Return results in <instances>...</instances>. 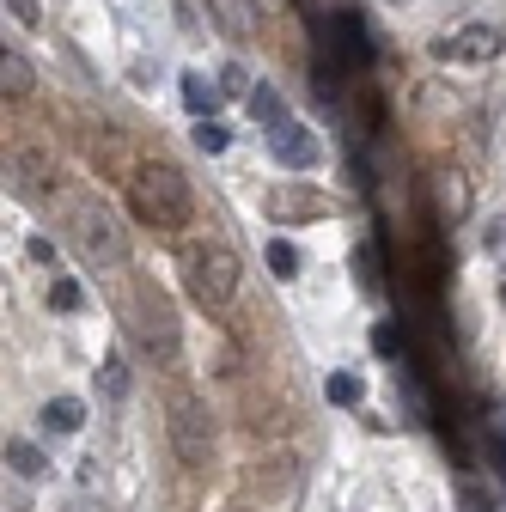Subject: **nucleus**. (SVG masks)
<instances>
[{
	"mask_svg": "<svg viewBox=\"0 0 506 512\" xmlns=\"http://www.w3.org/2000/svg\"><path fill=\"white\" fill-rule=\"evenodd\" d=\"M177 269H183V287L189 299H196L202 311H226L244 287V263H238V250L220 244V238H189L183 256H177Z\"/></svg>",
	"mask_w": 506,
	"mask_h": 512,
	"instance_id": "nucleus-1",
	"label": "nucleus"
},
{
	"mask_svg": "<svg viewBox=\"0 0 506 512\" xmlns=\"http://www.w3.org/2000/svg\"><path fill=\"white\" fill-rule=\"evenodd\" d=\"M98 391H104V397H129V360H122V354H104V366H98Z\"/></svg>",
	"mask_w": 506,
	"mask_h": 512,
	"instance_id": "nucleus-17",
	"label": "nucleus"
},
{
	"mask_svg": "<svg viewBox=\"0 0 506 512\" xmlns=\"http://www.w3.org/2000/svg\"><path fill=\"white\" fill-rule=\"evenodd\" d=\"M269 147H275V159L287 165V171H311L324 159V147H318V135H311V128H299L293 116L281 122V128H269Z\"/></svg>",
	"mask_w": 506,
	"mask_h": 512,
	"instance_id": "nucleus-6",
	"label": "nucleus"
},
{
	"mask_svg": "<svg viewBox=\"0 0 506 512\" xmlns=\"http://www.w3.org/2000/svg\"><path fill=\"white\" fill-rule=\"evenodd\" d=\"M464 512H488V494L482 488H464Z\"/></svg>",
	"mask_w": 506,
	"mask_h": 512,
	"instance_id": "nucleus-27",
	"label": "nucleus"
},
{
	"mask_svg": "<svg viewBox=\"0 0 506 512\" xmlns=\"http://www.w3.org/2000/svg\"><path fill=\"white\" fill-rule=\"evenodd\" d=\"M129 214L141 226H159V232H177L196 214V196H189V177L177 165H141L129 177Z\"/></svg>",
	"mask_w": 506,
	"mask_h": 512,
	"instance_id": "nucleus-2",
	"label": "nucleus"
},
{
	"mask_svg": "<svg viewBox=\"0 0 506 512\" xmlns=\"http://www.w3.org/2000/svg\"><path fill=\"white\" fill-rule=\"evenodd\" d=\"M7 470H13L19 482H37V476L49 470V458L37 452V445H31V439H7Z\"/></svg>",
	"mask_w": 506,
	"mask_h": 512,
	"instance_id": "nucleus-14",
	"label": "nucleus"
},
{
	"mask_svg": "<svg viewBox=\"0 0 506 512\" xmlns=\"http://www.w3.org/2000/svg\"><path fill=\"white\" fill-rule=\"evenodd\" d=\"M208 13H214V25L232 37V43H250L257 37V0H208Z\"/></svg>",
	"mask_w": 506,
	"mask_h": 512,
	"instance_id": "nucleus-9",
	"label": "nucleus"
},
{
	"mask_svg": "<svg viewBox=\"0 0 506 512\" xmlns=\"http://www.w3.org/2000/svg\"><path fill=\"white\" fill-rule=\"evenodd\" d=\"M263 263H269V269H275L281 281H293V275H299V250H293L287 238H275V244L263 250Z\"/></svg>",
	"mask_w": 506,
	"mask_h": 512,
	"instance_id": "nucleus-18",
	"label": "nucleus"
},
{
	"mask_svg": "<svg viewBox=\"0 0 506 512\" xmlns=\"http://www.w3.org/2000/svg\"><path fill=\"white\" fill-rule=\"evenodd\" d=\"M80 299H86L80 281H55V287H49V305H55V311H80Z\"/></svg>",
	"mask_w": 506,
	"mask_h": 512,
	"instance_id": "nucleus-21",
	"label": "nucleus"
},
{
	"mask_svg": "<svg viewBox=\"0 0 506 512\" xmlns=\"http://www.w3.org/2000/svg\"><path fill=\"white\" fill-rule=\"evenodd\" d=\"M506 49V31L500 25H464L452 37H433V61H464V68H482Z\"/></svg>",
	"mask_w": 506,
	"mask_h": 512,
	"instance_id": "nucleus-5",
	"label": "nucleus"
},
{
	"mask_svg": "<svg viewBox=\"0 0 506 512\" xmlns=\"http://www.w3.org/2000/svg\"><path fill=\"white\" fill-rule=\"evenodd\" d=\"M488 250H494V256L506 250V220H494V226H488Z\"/></svg>",
	"mask_w": 506,
	"mask_h": 512,
	"instance_id": "nucleus-26",
	"label": "nucleus"
},
{
	"mask_svg": "<svg viewBox=\"0 0 506 512\" xmlns=\"http://www.w3.org/2000/svg\"><path fill=\"white\" fill-rule=\"evenodd\" d=\"M31 263H55V244L49 238H31Z\"/></svg>",
	"mask_w": 506,
	"mask_h": 512,
	"instance_id": "nucleus-25",
	"label": "nucleus"
},
{
	"mask_svg": "<svg viewBox=\"0 0 506 512\" xmlns=\"http://www.w3.org/2000/svg\"><path fill=\"white\" fill-rule=\"evenodd\" d=\"M238 512H244V506H238Z\"/></svg>",
	"mask_w": 506,
	"mask_h": 512,
	"instance_id": "nucleus-30",
	"label": "nucleus"
},
{
	"mask_svg": "<svg viewBox=\"0 0 506 512\" xmlns=\"http://www.w3.org/2000/svg\"><path fill=\"white\" fill-rule=\"evenodd\" d=\"M324 397H330L336 409H354V403L366 397V378H360V372H330V378H324Z\"/></svg>",
	"mask_w": 506,
	"mask_h": 512,
	"instance_id": "nucleus-15",
	"label": "nucleus"
},
{
	"mask_svg": "<svg viewBox=\"0 0 506 512\" xmlns=\"http://www.w3.org/2000/svg\"><path fill=\"white\" fill-rule=\"evenodd\" d=\"M354 269H360V287H366V293H378V250H372V244H360V250H354Z\"/></svg>",
	"mask_w": 506,
	"mask_h": 512,
	"instance_id": "nucleus-20",
	"label": "nucleus"
},
{
	"mask_svg": "<svg viewBox=\"0 0 506 512\" xmlns=\"http://www.w3.org/2000/svg\"><path fill=\"white\" fill-rule=\"evenodd\" d=\"M372 348L391 360V354H397V330H391V324H378V330H372Z\"/></svg>",
	"mask_w": 506,
	"mask_h": 512,
	"instance_id": "nucleus-23",
	"label": "nucleus"
},
{
	"mask_svg": "<svg viewBox=\"0 0 506 512\" xmlns=\"http://www.w3.org/2000/svg\"><path fill=\"white\" fill-rule=\"evenodd\" d=\"M196 147L214 159V153H226V128L214 122V116H196Z\"/></svg>",
	"mask_w": 506,
	"mask_h": 512,
	"instance_id": "nucleus-19",
	"label": "nucleus"
},
{
	"mask_svg": "<svg viewBox=\"0 0 506 512\" xmlns=\"http://www.w3.org/2000/svg\"><path fill=\"white\" fill-rule=\"evenodd\" d=\"M43 427L49 433H80L86 427V403L80 397H49L43 403Z\"/></svg>",
	"mask_w": 506,
	"mask_h": 512,
	"instance_id": "nucleus-12",
	"label": "nucleus"
},
{
	"mask_svg": "<svg viewBox=\"0 0 506 512\" xmlns=\"http://www.w3.org/2000/svg\"><path fill=\"white\" fill-rule=\"evenodd\" d=\"M177 92H183L189 116H214V110H220V98H226V86H220V80H208L202 68H189V74H177Z\"/></svg>",
	"mask_w": 506,
	"mask_h": 512,
	"instance_id": "nucleus-11",
	"label": "nucleus"
},
{
	"mask_svg": "<svg viewBox=\"0 0 506 512\" xmlns=\"http://www.w3.org/2000/svg\"><path fill=\"white\" fill-rule=\"evenodd\" d=\"M433 208H439V220H446V226L470 220L476 196H470V177H464L458 165H439V171H433Z\"/></svg>",
	"mask_w": 506,
	"mask_h": 512,
	"instance_id": "nucleus-7",
	"label": "nucleus"
},
{
	"mask_svg": "<svg viewBox=\"0 0 506 512\" xmlns=\"http://www.w3.org/2000/svg\"><path fill=\"white\" fill-rule=\"evenodd\" d=\"M68 238H74V250H80V263H86V269H98V275L129 269V226H122L104 202H80Z\"/></svg>",
	"mask_w": 506,
	"mask_h": 512,
	"instance_id": "nucleus-3",
	"label": "nucleus"
},
{
	"mask_svg": "<svg viewBox=\"0 0 506 512\" xmlns=\"http://www.w3.org/2000/svg\"><path fill=\"white\" fill-rule=\"evenodd\" d=\"M500 305H506V269H500Z\"/></svg>",
	"mask_w": 506,
	"mask_h": 512,
	"instance_id": "nucleus-28",
	"label": "nucleus"
},
{
	"mask_svg": "<svg viewBox=\"0 0 506 512\" xmlns=\"http://www.w3.org/2000/svg\"><path fill=\"white\" fill-rule=\"evenodd\" d=\"M171 452L189 470H208V458H214V421H208V409L196 397H177L171 403Z\"/></svg>",
	"mask_w": 506,
	"mask_h": 512,
	"instance_id": "nucleus-4",
	"label": "nucleus"
},
{
	"mask_svg": "<svg viewBox=\"0 0 506 512\" xmlns=\"http://www.w3.org/2000/svg\"><path fill=\"white\" fill-rule=\"evenodd\" d=\"M391 7H403V0H391Z\"/></svg>",
	"mask_w": 506,
	"mask_h": 512,
	"instance_id": "nucleus-29",
	"label": "nucleus"
},
{
	"mask_svg": "<svg viewBox=\"0 0 506 512\" xmlns=\"http://www.w3.org/2000/svg\"><path fill=\"white\" fill-rule=\"evenodd\" d=\"M7 13H13L19 25H37V0H7Z\"/></svg>",
	"mask_w": 506,
	"mask_h": 512,
	"instance_id": "nucleus-24",
	"label": "nucleus"
},
{
	"mask_svg": "<svg viewBox=\"0 0 506 512\" xmlns=\"http://www.w3.org/2000/svg\"><path fill=\"white\" fill-rule=\"evenodd\" d=\"M7 177H19V189H31V196H49V189H55V165L43 153H31V147H19L7 159Z\"/></svg>",
	"mask_w": 506,
	"mask_h": 512,
	"instance_id": "nucleus-10",
	"label": "nucleus"
},
{
	"mask_svg": "<svg viewBox=\"0 0 506 512\" xmlns=\"http://www.w3.org/2000/svg\"><path fill=\"white\" fill-rule=\"evenodd\" d=\"M220 86H226V98H232V92H244V98H250V80H244V68H220Z\"/></svg>",
	"mask_w": 506,
	"mask_h": 512,
	"instance_id": "nucleus-22",
	"label": "nucleus"
},
{
	"mask_svg": "<svg viewBox=\"0 0 506 512\" xmlns=\"http://www.w3.org/2000/svg\"><path fill=\"white\" fill-rule=\"evenodd\" d=\"M244 104H250V116H257L263 128H281V122H287V104H281L269 86H250V98H244Z\"/></svg>",
	"mask_w": 506,
	"mask_h": 512,
	"instance_id": "nucleus-16",
	"label": "nucleus"
},
{
	"mask_svg": "<svg viewBox=\"0 0 506 512\" xmlns=\"http://www.w3.org/2000/svg\"><path fill=\"white\" fill-rule=\"evenodd\" d=\"M135 336L147 342V354L159 360H171L177 354V324H171V311H165V299H141V311H135Z\"/></svg>",
	"mask_w": 506,
	"mask_h": 512,
	"instance_id": "nucleus-8",
	"label": "nucleus"
},
{
	"mask_svg": "<svg viewBox=\"0 0 506 512\" xmlns=\"http://www.w3.org/2000/svg\"><path fill=\"white\" fill-rule=\"evenodd\" d=\"M31 86H37V74H31V61L25 55H0V92H7V98H31Z\"/></svg>",
	"mask_w": 506,
	"mask_h": 512,
	"instance_id": "nucleus-13",
	"label": "nucleus"
}]
</instances>
